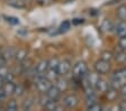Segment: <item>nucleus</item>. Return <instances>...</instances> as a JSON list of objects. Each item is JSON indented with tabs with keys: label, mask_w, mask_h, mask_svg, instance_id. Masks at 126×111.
Wrapping results in <instances>:
<instances>
[{
	"label": "nucleus",
	"mask_w": 126,
	"mask_h": 111,
	"mask_svg": "<svg viewBox=\"0 0 126 111\" xmlns=\"http://www.w3.org/2000/svg\"><path fill=\"white\" fill-rule=\"evenodd\" d=\"M119 94L123 99H126V82L122 85V87L119 89Z\"/></svg>",
	"instance_id": "31"
},
{
	"label": "nucleus",
	"mask_w": 126,
	"mask_h": 111,
	"mask_svg": "<svg viewBox=\"0 0 126 111\" xmlns=\"http://www.w3.org/2000/svg\"><path fill=\"white\" fill-rule=\"evenodd\" d=\"M111 76L117 77V79H119V80H124V81H126V66H124V67H121V69H118V70H116V71H114L113 74H111Z\"/></svg>",
	"instance_id": "15"
},
{
	"label": "nucleus",
	"mask_w": 126,
	"mask_h": 111,
	"mask_svg": "<svg viewBox=\"0 0 126 111\" xmlns=\"http://www.w3.org/2000/svg\"><path fill=\"white\" fill-rule=\"evenodd\" d=\"M37 2H38V5H47V3H50L52 0H36Z\"/></svg>",
	"instance_id": "34"
},
{
	"label": "nucleus",
	"mask_w": 126,
	"mask_h": 111,
	"mask_svg": "<svg viewBox=\"0 0 126 111\" xmlns=\"http://www.w3.org/2000/svg\"><path fill=\"white\" fill-rule=\"evenodd\" d=\"M108 87H109V84H108L107 81H105L104 79H101V77H99L98 79V81L96 82V84H94V91L96 92H100V93H105L106 91L108 90Z\"/></svg>",
	"instance_id": "8"
},
{
	"label": "nucleus",
	"mask_w": 126,
	"mask_h": 111,
	"mask_svg": "<svg viewBox=\"0 0 126 111\" xmlns=\"http://www.w3.org/2000/svg\"><path fill=\"white\" fill-rule=\"evenodd\" d=\"M118 110L121 111H126V100L124 99L123 101H121V102L118 103Z\"/></svg>",
	"instance_id": "32"
},
{
	"label": "nucleus",
	"mask_w": 126,
	"mask_h": 111,
	"mask_svg": "<svg viewBox=\"0 0 126 111\" xmlns=\"http://www.w3.org/2000/svg\"><path fill=\"white\" fill-rule=\"evenodd\" d=\"M61 91L59 90V87L56 85H51V87L45 92V94L51 99V100H59L61 97Z\"/></svg>",
	"instance_id": "7"
},
{
	"label": "nucleus",
	"mask_w": 126,
	"mask_h": 111,
	"mask_svg": "<svg viewBox=\"0 0 126 111\" xmlns=\"http://www.w3.org/2000/svg\"><path fill=\"white\" fill-rule=\"evenodd\" d=\"M55 82H56L55 85L59 87V90H60L61 92H63V91H65L66 89H68V82L63 79V76H59L58 79L55 80Z\"/></svg>",
	"instance_id": "17"
},
{
	"label": "nucleus",
	"mask_w": 126,
	"mask_h": 111,
	"mask_svg": "<svg viewBox=\"0 0 126 111\" xmlns=\"http://www.w3.org/2000/svg\"><path fill=\"white\" fill-rule=\"evenodd\" d=\"M70 28H71V23L69 20H65L61 24V26L59 29H60V33H64V32H68Z\"/></svg>",
	"instance_id": "24"
},
{
	"label": "nucleus",
	"mask_w": 126,
	"mask_h": 111,
	"mask_svg": "<svg viewBox=\"0 0 126 111\" xmlns=\"http://www.w3.org/2000/svg\"><path fill=\"white\" fill-rule=\"evenodd\" d=\"M59 63H60V61H59L58 58H51V60H48V69L58 70Z\"/></svg>",
	"instance_id": "25"
},
{
	"label": "nucleus",
	"mask_w": 126,
	"mask_h": 111,
	"mask_svg": "<svg viewBox=\"0 0 126 111\" xmlns=\"http://www.w3.org/2000/svg\"><path fill=\"white\" fill-rule=\"evenodd\" d=\"M25 92H26V90H25V87H24L23 84H18L15 86V92H14V94H15L16 97H21Z\"/></svg>",
	"instance_id": "22"
},
{
	"label": "nucleus",
	"mask_w": 126,
	"mask_h": 111,
	"mask_svg": "<svg viewBox=\"0 0 126 111\" xmlns=\"http://www.w3.org/2000/svg\"><path fill=\"white\" fill-rule=\"evenodd\" d=\"M15 60L18 62V63H23L25 60H27V50L24 49V48H20V49L16 50Z\"/></svg>",
	"instance_id": "14"
},
{
	"label": "nucleus",
	"mask_w": 126,
	"mask_h": 111,
	"mask_svg": "<svg viewBox=\"0 0 126 111\" xmlns=\"http://www.w3.org/2000/svg\"><path fill=\"white\" fill-rule=\"evenodd\" d=\"M113 58H114V54L111 53V52H107V50H106V52H104V53L101 54V60L110 62Z\"/></svg>",
	"instance_id": "27"
},
{
	"label": "nucleus",
	"mask_w": 126,
	"mask_h": 111,
	"mask_svg": "<svg viewBox=\"0 0 126 111\" xmlns=\"http://www.w3.org/2000/svg\"><path fill=\"white\" fill-rule=\"evenodd\" d=\"M113 32L115 33V35L118 37L126 36V21L119 20V21H117L116 24H114Z\"/></svg>",
	"instance_id": "6"
},
{
	"label": "nucleus",
	"mask_w": 126,
	"mask_h": 111,
	"mask_svg": "<svg viewBox=\"0 0 126 111\" xmlns=\"http://www.w3.org/2000/svg\"><path fill=\"white\" fill-rule=\"evenodd\" d=\"M116 16L119 20H125L126 21V6L122 5L119 6L116 10Z\"/></svg>",
	"instance_id": "19"
},
{
	"label": "nucleus",
	"mask_w": 126,
	"mask_h": 111,
	"mask_svg": "<svg viewBox=\"0 0 126 111\" xmlns=\"http://www.w3.org/2000/svg\"><path fill=\"white\" fill-rule=\"evenodd\" d=\"M72 70V64L69 60H63L59 63L58 65V73H59V76H65L68 75L69 73L71 72Z\"/></svg>",
	"instance_id": "5"
},
{
	"label": "nucleus",
	"mask_w": 126,
	"mask_h": 111,
	"mask_svg": "<svg viewBox=\"0 0 126 111\" xmlns=\"http://www.w3.org/2000/svg\"><path fill=\"white\" fill-rule=\"evenodd\" d=\"M79 102H80V99L77 94L74 93H70V94L64 95L61 100V104L64 107V109H76L79 106Z\"/></svg>",
	"instance_id": "3"
},
{
	"label": "nucleus",
	"mask_w": 126,
	"mask_h": 111,
	"mask_svg": "<svg viewBox=\"0 0 126 111\" xmlns=\"http://www.w3.org/2000/svg\"><path fill=\"white\" fill-rule=\"evenodd\" d=\"M94 69L99 75H102V74H107L108 72L110 71L111 65H110V62L105 61V60H101V58H100L99 61H97L96 63H94Z\"/></svg>",
	"instance_id": "4"
},
{
	"label": "nucleus",
	"mask_w": 126,
	"mask_h": 111,
	"mask_svg": "<svg viewBox=\"0 0 126 111\" xmlns=\"http://www.w3.org/2000/svg\"><path fill=\"white\" fill-rule=\"evenodd\" d=\"M15 86H16V84L14 83V81H8V82L3 83L2 90L5 91V93L9 97V95L14 94V92H15Z\"/></svg>",
	"instance_id": "13"
},
{
	"label": "nucleus",
	"mask_w": 126,
	"mask_h": 111,
	"mask_svg": "<svg viewBox=\"0 0 126 111\" xmlns=\"http://www.w3.org/2000/svg\"><path fill=\"white\" fill-rule=\"evenodd\" d=\"M35 69H36V73L39 75H45L46 71L48 70V60H42L41 62L35 65Z\"/></svg>",
	"instance_id": "9"
},
{
	"label": "nucleus",
	"mask_w": 126,
	"mask_h": 111,
	"mask_svg": "<svg viewBox=\"0 0 126 111\" xmlns=\"http://www.w3.org/2000/svg\"><path fill=\"white\" fill-rule=\"evenodd\" d=\"M124 83H125L124 80H119V79H117V77L111 76V79H110V81L108 82V84H109V87L119 91V89L122 87V85H123Z\"/></svg>",
	"instance_id": "11"
},
{
	"label": "nucleus",
	"mask_w": 126,
	"mask_h": 111,
	"mask_svg": "<svg viewBox=\"0 0 126 111\" xmlns=\"http://www.w3.org/2000/svg\"><path fill=\"white\" fill-rule=\"evenodd\" d=\"M20 1H23V2H24V1H26V0H20Z\"/></svg>",
	"instance_id": "37"
},
{
	"label": "nucleus",
	"mask_w": 126,
	"mask_h": 111,
	"mask_svg": "<svg viewBox=\"0 0 126 111\" xmlns=\"http://www.w3.org/2000/svg\"><path fill=\"white\" fill-rule=\"evenodd\" d=\"M3 83H5V80H3V77H2V76H0V90L2 89Z\"/></svg>",
	"instance_id": "36"
},
{
	"label": "nucleus",
	"mask_w": 126,
	"mask_h": 111,
	"mask_svg": "<svg viewBox=\"0 0 126 111\" xmlns=\"http://www.w3.org/2000/svg\"><path fill=\"white\" fill-rule=\"evenodd\" d=\"M33 104H34L33 98H27L23 103V109L24 110H31V108L33 107Z\"/></svg>",
	"instance_id": "23"
},
{
	"label": "nucleus",
	"mask_w": 126,
	"mask_h": 111,
	"mask_svg": "<svg viewBox=\"0 0 126 111\" xmlns=\"http://www.w3.org/2000/svg\"><path fill=\"white\" fill-rule=\"evenodd\" d=\"M35 81V86H36L37 91L41 93H45L52 85V81L48 80L45 75H39L36 74V76L34 77Z\"/></svg>",
	"instance_id": "1"
},
{
	"label": "nucleus",
	"mask_w": 126,
	"mask_h": 111,
	"mask_svg": "<svg viewBox=\"0 0 126 111\" xmlns=\"http://www.w3.org/2000/svg\"><path fill=\"white\" fill-rule=\"evenodd\" d=\"M88 73V65L84 61H79L72 67V75L76 80H80L84 77Z\"/></svg>",
	"instance_id": "2"
},
{
	"label": "nucleus",
	"mask_w": 126,
	"mask_h": 111,
	"mask_svg": "<svg viewBox=\"0 0 126 111\" xmlns=\"http://www.w3.org/2000/svg\"><path fill=\"white\" fill-rule=\"evenodd\" d=\"M45 76H46L48 80H51V81H55V80L59 77L58 70H55V69H48L46 71V73H45Z\"/></svg>",
	"instance_id": "20"
},
{
	"label": "nucleus",
	"mask_w": 126,
	"mask_h": 111,
	"mask_svg": "<svg viewBox=\"0 0 126 111\" xmlns=\"http://www.w3.org/2000/svg\"><path fill=\"white\" fill-rule=\"evenodd\" d=\"M7 98H8V95L6 94L5 91L1 89V90H0V101H3L5 99H7Z\"/></svg>",
	"instance_id": "33"
},
{
	"label": "nucleus",
	"mask_w": 126,
	"mask_h": 111,
	"mask_svg": "<svg viewBox=\"0 0 126 111\" xmlns=\"http://www.w3.org/2000/svg\"><path fill=\"white\" fill-rule=\"evenodd\" d=\"M104 94L106 95L108 101H115L116 98L118 97V90H115V89H111V87H108V90L106 91Z\"/></svg>",
	"instance_id": "16"
},
{
	"label": "nucleus",
	"mask_w": 126,
	"mask_h": 111,
	"mask_svg": "<svg viewBox=\"0 0 126 111\" xmlns=\"http://www.w3.org/2000/svg\"><path fill=\"white\" fill-rule=\"evenodd\" d=\"M114 60H115L118 64L126 63V52H125V49H121V48H119V50L114 54Z\"/></svg>",
	"instance_id": "12"
},
{
	"label": "nucleus",
	"mask_w": 126,
	"mask_h": 111,
	"mask_svg": "<svg viewBox=\"0 0 126 111\" xmlns=\"http://www.w3.org/2000/svg\"><path fill=\"white\" fill-rule=\"evenodd\" d=\"M17 109H18V103H17L16 100H14V99L9 100L7 102V104H6V110H8V111H16Z\"/></svg>",
	"instance_id": "21"
},
{
	"label": "nucleus",
	"mask_w": 126,
	"mask_h": 111,
	"mask_svg": "<svg viewBox=\"0 0 126 111\" xmlns=\"http://www.w3.org/2000/svg\"><path fill=\"white\" fill-rule=\"evenodd\" d=\"M82 23H83V19H73L72 20L73 25H79V24H82Z\"/></svg>",
	"instance_id": "35"
},
{
	"label": "nucleus",
	"mask_w": 126,
	"mask_h": 111,
	"mask_svg": "<svg viewBox=\"0 0 126 111\" xmlns=\"http://www.w3.org/2000/svg\"><path fill=\"white\" fill-rule=\"evenodd\" d=\"M101 29H102V30H104L105 33L113 32V29H114L113 21L110 20V19H105V20L102 21V24H101Z\"/></svg>",
	"instance_id": "18"
},
{
	"label": "nucleus",
	"mask_w": 126,
	"mask_h": 111,
	"mask_svg": "<svg viewBox=\"0 0 126 111\" xmlns=\"http://www.w3.org/2000/svg\"><path fill=\"white\" fill-rule=\"evenodd\" d=\"M5 19H7L8 23H10L11 25H18L19 24V19L16 18V17H6L5 16Z\"/></svg>",
	"instance_id": "29"
},
{
	"label": "nucleus",
	"mask_w": 126,
	"mask_h": 111,
	"mask_svg": "<svg viewBox=\"0 0 126 111\" xmlns=\"http://www.w3.org/2000/svg\"><path fill=\"white\" fill-rule=\"evenodd\" d=\"M118 47L121 48V49L126 50V36L119 37V40H118Z\"/></svg>",
	"instance_id": "28"
},
{
	"label": "nucleus",
	"mask_w": 126,
	"mask_h": 111,
	"mask_svg": "<svg viewBox=\"0 0 126 111\" xmlns=\"http://www.w3.org/2000/svg\"><path fill=\"white\" fill-rule=\"evenodd\" d=\"M87 109L90 111H99L102 109V107H101V104H99L98 102H94V103H92V104L87 106Z\"/></svg>",
	"instance_id": "26"
},
{
	"label": "nucleus",
	"mask_w": 126,
	"mask_h": 111,
	"mask_svg": "<svg viewBox=\"0 0 126 111\" xmlns=\"http://www.w3.org/2000/svg\"><path fill=\"white\" fill-rule=\"evenodd\" d=\"M15 54H16V49L13 47H6L5 49L0 53V55H1V57L5 60L6 62L10 61V60H13V58H15Z\"/></svg>",
	"instance_id": "10"
},
{
	"label": "nucleus",
	"mask_w": 126,
	"mask_h": 111,
	"mask_svg": "<svg viewBox=\"0 0 126 111\" xmlns=\"http://www.w3.org/2000/svg\"><path fill=\"white\" fill-rule=\"evenodd\" d=\"M8 1H10V0H8Z\"/></svg>",
	"instance_id": "38"
},
{
	"label": "nucleus",
	"mask_w": 126,
	"mask_h": 111,
	"mask_svg": "<svg viewBox=\"0 0 126 111\" xmlns=\"http://www.w3.org/2000/svg\"><path fill=\"white\" fill-rule=\"evenodd\" d=\"M8 73H9V72H8V69H7V66H6V64L0 66V76L5 77Z\"/></svg>",
	"instance_id": "30"
}]
</instances>
